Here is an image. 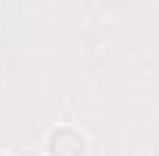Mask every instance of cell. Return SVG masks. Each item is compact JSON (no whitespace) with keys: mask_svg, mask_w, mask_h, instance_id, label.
<instances>
[{"mask_svg":"<svg viewBox=\"0 0 159 156\" xmlns=\"http://www.w3.org/2000/svg\"><path fill=\"white\" fill-rule=\"evenodd\" d=\"M64 150H70V156H83V153H86V138H80V141H74V144H61L58 138L49 135V141H46V153H49V156H61Z\"/></svg>","mask_w":159,"mask_h":156,"instance_id":"obj_1","label":"cell"}]
</instances>
